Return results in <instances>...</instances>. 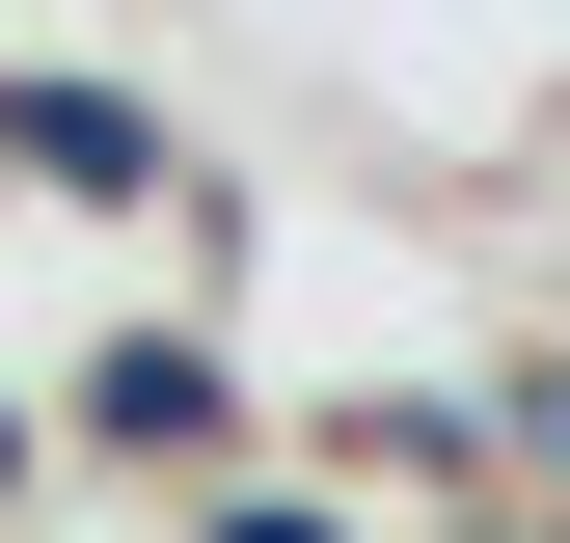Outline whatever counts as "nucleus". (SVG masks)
I'll return each instance as SVG.
<instances>
[{
    "instance_id": "obj_1",
    "label": "nucleus",
    "mask_w": 570,
    "mask_h": 543,
    "mask_svg": "<svg viewBox=\"0 0 570 543\" xmlns=\"http://www.w3.org/2000/svg\"><path fill=\"white\" fill-rule=\"evenodd\" d=\"M82 435H136V462H190V435H245V381L190 354V326H109V354H82Z\"/></svg>"
},
{
    "instance_id": "obj_2",
    "label": "nucleus",
    "mask_w": 570,
    "mask_h": 543,
    "mask_svg": "<svg viewBox=\"0 0 570 543\" xmlns=\"http://www.w3.org/2000/svg\"><path fill=\"white\" fill-rule=\"evenodd\" d=\"M0 164H55V190H164V109H109V82H0Z\"/></svg>"
},
{
    "instance_id": "obj_3",
    "label": "nucleus",
    "mask_w": 570,
    "mask_h": 543,
    "mask_svg": "<svg viewBox=\"0 0 570 543\" xmlns=\"http://www.w3.org/2000/svg\"><path fill=\"white\" fill-rule=\"evenodd\" d=\"M0 462H28V435H0Z\"/></svg>"
}]
</instances>
